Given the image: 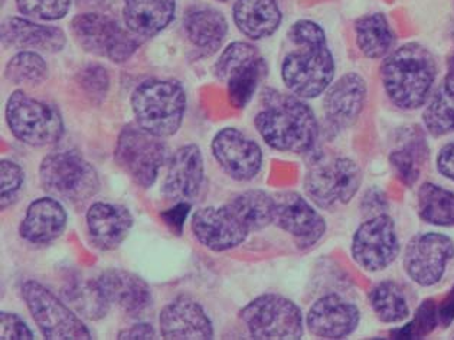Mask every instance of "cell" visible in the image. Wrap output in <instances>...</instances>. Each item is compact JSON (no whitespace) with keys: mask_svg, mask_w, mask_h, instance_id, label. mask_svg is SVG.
<instances>
[{"mask_svg":"<svg viewBox=\"0 0 454 340\" xmlns=\"http://www.w3.org/2000/svg\"><path fill=\"white\" fill-rule=\"evenodd\" d=\"M296 47L281 62V80L290 93L303 100L326 93L335 78L336 64L327 45L326 34L313 20H297L289 31Z\"/></svg>","mask_w":454,"mask_h":340,"instance_id":"1","label":"cell"},{"mask_svg":"<svg viewBox=\"0 0 454 340\" xmlns=\"http://www.w3.org/2000/svg\"><path fill=\"white\" fill-rule=\"evenodd\" d=\"M254 124L270 147L297 155L312 151L319 135L315 112L303 98L278 89H264Z\"/></svg>","mask_w":454,"mask_h":340,"instance_id":"2","label":"cell"},{"mask_svg":"<svg viewBox=\"0 0 454 340\" xmlns=\"http://www.w3.org/2000/svg\"><path fill=\"white\" fill-rule=\"evenodd\" d=\"M437 73V61L428 48L419 42L404 43L382 61V87L395 107L411 112L430 100Z\"/></svg>","mask_w":454,"mask_h":340,"instance_id":"3","label":"cell"},{"mask_svg":"<svg viewBox=\"0 0 454 340\" xmlns=\"http://www.w3.org/2000/svg\"><path fill=\"white\" fill-rule=\"evenodd\" d=\"M131 109L140 128L162 139L170 137L185 117V89L172 80H147L133 91Z\"/></svg>","mask_w":454,"mask_h":340,"instance_id":"4","label":"cell"},{"mask_svg":"<svg viewBox=\"0 0 454 340\" xmlns=\"http://www.w3.org/2000/svg\"><path fill=\"white\" fill-rule=\"evenodd\" d=\"M39 176L45 192L73 205H84L100 190L96 169L74 151L50 153L41 163Z\"/></svg>","mask_w":454,"mask_h":340,"instance_id":"5","label":"cell"},{"mask_svg":"<svg viewBox=\"0 0 454 340\" xmlns=\"http://www.w3.org/2000/svg\"><path fill=\"white\" fill-rule=\"evenodd\" d=\"M6 123L16 139L27 146H50L64 135L61 112L25 91H15L8 98Z\"/></svg>","mask_w":454,"mask_h":340,"instance_id":"6","label":"cell"},{"mask_svg":"<svg viewBox=\"0 0 454 340\" xmlns=\"http://www.w3.org/2000/svg\"><path fill=\"white\" fill-rule=\"evenodd\" d=\"M362 174L348 158H316L309 165L304 190L319 208L347 205L358 194Z\"/></svg>","mask_w":454,"mask_h":340,"instance_id":"7","label":"cell"},{"mask_svg":"<svg viewBox=\"0 0 454 340\" xmlns=\"http://www.w3.org/2000/svg\"><path fill=\"white\" fill-rule=\"evenodd\" d=\"M215 77L227 85L228 98L235 109H244L255 96L269 66L260 50L247 42L228 45L216 61Z\"/></svg>","mask_w":454,"mask_h":340,"instance_id":"8","label":"cell"},{"mask_svg":"<svg viewBox=\"0 0 454 340\" xmlns=\"http://www.w3.org/2000/svg\"><path fill=\"white\" fill-rule=\"evenodd\" d=\"M71 32L78 45L90 54L103 57L114 64H123L139 48L137 36L117 20L100 13L77 15L71 22Z\"/></svg>","mask_w":454,"mask_h":340,"instance_id":"9","label":"cell"},{"mask_svg":"<svg viewBox=\"0 0 454 340\" xmlns=\"http://www.w3.org/2000/svg\"><path fill=\"white\" fill-rule=\"evenodd\" d=\"M169 158V149L162 137L146 132L139 124H129L120 133L116 146L119 166L145 189L151 188L159 170Z\"/></svg>","mask_w":454,"mask_h":340,"instance_id":"10","label":"cell"},{"mask_svg":"<svg viewBox=\"0 0 454 340\" xmlns=\"http://www.w3.org/2000/svg\"><path fill=\"white\" fill-rule=\"evenodd\" d=\"M251 337L258 340H297L303 336V316L289 298L264 294L239 312Z\"/></svg>","mask_w":454,"mask_h":340,"instance_id":"11","label":"cell"},{"mask_svg":"<svg viewBox=\"0 0 454 340\" xmlns=\"http://www.w3.org/2000/svg\"><path fill=\"white\" fill-rule=\"evenodd\" d=\"M22 298L34 321L50 340L93 339L87 326L73 310L62 303L47 287L29 280L22 284Z\"/></svg>","mask_w":454,"mask_h":340,"instance_id":"12","label":"cell"},{"mask_svg":"<svg viewBox=\"0 0 454 340\" xmlns=\"http://www.w3.org/2000/svg\"><path fill=\"white\" fill-rule=\"evenodd\" d=\"M350 251L359 267L370 273L389 267L400 252L394 220L385 213L365 220L355 232Z\"/></svg>","mask_w":454,"mask_h":340,"instance_id":"13","label":"cell"},{"mask_svg":"<svg viewBox=\"0 0 454 340\" xmlns=\"http://www.w3.org/2000/svg\"><path fill=\"white\" fill-rule=\"evenodd\" d=\"M454 257L451 238L439 232H426L414 236L404 252V270L412 282L421 287L437 284L447 264Z\"/></svg>","mask_w":454,"mask_h":340,"instance_id":"14","label":"cell"},{"mask_svg":"<svg viewBox=\"0 0 454 340\" xmlns=\"http://www.w3.org/2000/svg\"><path fill=\"white\" fill-rule=\"evenodd\" d=\"M212 153L223 172L239 182L254 179L262 166V147L239 128H223L212 140Z\"/></svg>","mask_w":454,"mask_h":340,"instance_id":"15","label":"cell"},{"mask_svg":"<svg viewBox=\"0 0 454 340\" xmlns=\"http://www.w3.org/2000/svg\"><path fill=\"white\" fill-rule=\"evenodd\" d=\"M273 222L290 234L303 250L313 247L326 232V222L322 215L296 192L274 197Z\"/></svg>","mask_w":454,"mask_h":340,"instance_id":"16","label":"cell"},{"mask_svg":"<svg viewBox=\"0 0 454 340\" xmlns=\"http://www.w3.org/2000/svg\"><path fill=\"white\" fill-rule=\"evenodd\" d=\"M191 227L195 238L204 247L216 252L239 247L250 234L228 205L200 209L193 213Z\"/></svg>","mask_w":454,"mask_h":340,"instance_id":"17","label":"cell"},{"mask_svg":"<svg viewBox=\"0 0 454 340\" xmlns=\"http://www.w3.org/2000/svg\"><path fill=\"white\" fill-rule=\"evenodd\" d=\"M204 181V158L200 149L197 144H186L169 158L162 194L175 204H192L200 197Z\"/></svg>","mask_w":454,"mask_h":340,"instance_id":"18","label":"cell"},{"mask_svg":"<svg viewBox=\"0 0 454 340\" xmlns=\"http://www.w3.org/2000/svg\"><path fill=\"white\" fill-rule=\"evenodd\" d=\"M368 85L358 73H348L332 82L324 100L325 119L335 130H345L358 120L365 107Z\"/></svg>","mask_w":454,"mask_h":340,"instance_id":"19","label":"cell"},{"mask_svg":"<svg viewBox=\"0 0 454 340\" xmlns=\"http://www.w3.org/2000/svg\"><path fill=\"white\" fill-rule=\"evenodd\" d=\"M359 310L354 303L329 294L320 298L308 313V328L320 339H343L356 330Z\"/></svg>","mask_w":454,"mask_h":340,"instance_id":"20","label":"cell"},{"mask_svg":"<svg viewBox=\"0 0 454 340\" xmlns=\"http://www.w3.org/2000/svg\"><path fill=\"white\" fill-rule=\"evenodd\" d=\"M159 323L163 339L207 340L214 337L211 319L200 303L186 296H179L166 305Z\"/></svg>","mask_w":454,"mask_h":340,"instance_id":"21","label":"cell"},{"mask_svg":"<svg viewBox=\"0 0 454 340\" xmlns=\"http://www.w3.org/2000/svg\"><path fill=\"white\" fill-rule=\"evenodd\" d=\"M87 227L91 243L103 251H112L128 238L133 217L126 206L96 202L87 212Z\"/></svg>","mask_w":454,"mask_h":340,"instance_id":"22","label":"cell"},{"mask_svg":"<svg viewBox=\"0 0 454 340\" xmlns=\"http://www.w3.org/2000/svg\"><path fill=\"white\" fill-rule=\"evenodd\" d=\"M2 43L6 48L57 54L66 47L67 35L59 27L11 16L2 22Z\"/></svg>","mask_w":454,"mask_h":340,"instance_id":"23","label":"cell"},{"mask_svg":"<svg viewBox=\"0 0 454 340\" xmlns=\"http://www.w3.org/2000/svg\"><path fill=\"white\" fill-rule=\"evenodd\" d=\"M110 305L129 314L142 313L152 305L151 287L139 275L126 270H107L97 279Z\"/></svg>","mask_w":454,"mask_h":340,"instance_id":"24","label":"cell"},{"mask_svg":"<svg viewBox=\"0 0 454 340\" xmlns=\"http://www.w3.org/2000/svg\"><path fill=\"white\" fill-rule=\"evenodd\" d=\"M67 227V212L54 197H41L27 206L20 227V236L32 243H48L62 236Z\"/></svg>","mask_w":454,"mask_h":340,"instance_id":"25","label":"cell"},{"mask_svg":"<svg viewBox=\"0 0 454 340\" xmlns=\"http://www.w3.org/2000/svg\"><path fill=\"white\" fill-rule=\"evenodd\" d=\"M176 13V0H124L123 20L137 38H152L169 27Z\"/></svg>","mask_w":454,"mask_h":340,"instance_id":"26","label":"cell"},{"mask_svg":"<svg viewBox=\"0 0 454 340\" xmlns=\"http://www.w3.org/2000/svg\"><path fill=\"white\" fill-rule=\"evenodd\" d=\"M232 18L243 35L260 41L276 34L283 20V13L278 0H237Z\"/></svg>","mask_w":454,"mask_h":340,"instance_id":"27","label":"cell"},{"mask_svg":"<svg viewBox=\"0 0 454 340\" xmlns=\"http://www.w3.org/2000/svg\"><path fill=\"white\" fill-rule=\"evenodd\" d=\"M184 27L189 41L207 54L220 50L228 34L227 18L214 8L189 9Z\"/></svg>","mask_w":454,"mask_h":340,"instance_id":"28","label":"cell"},{"mask_svg":"<svg viewBox=\"0 0 454 340\" xmlns=\"http://www.w3.org/2000/svg\"><path fill=\"white\" fill-rule=\"evenodd\" d=\"M355 41L366 58L381 59L394 50L395 32L384 13H370L355 22Z\"/></svg>","mask_w":454,"mask_h":340,"instance_id":"29","label":"cell"},{"mask_svg":"<svg viewBox=\"0 0 454 340\" xmlns=\"http://www.w3.org/2000/svg\"><path fill=\"white\" fill-rule=\"evenodd\" d=\"M424 128L434 137L454 132V78H442L423 112Z\"/></svg>","mask_w":454,"mask_h":340,"instance_id":"30","label":"cell"},{"mask_svg":"<svg viewBox=\"0 0 454 340\" xmlns=\"http://www.w3.org/2000/svg\"><path fill=\"white\" fill-rule=\"evenodd\" d=\"M227 205L250 232L266 228L274 220V197L264 190H247Z\"/></svg>","mask_w":454,"mask_h":340,"instance_id":"31","label":"cell"},{"mask_svg":"<svg viewBox=\"0 0 454 340\" xmlns=\"http://www.w3.org/2000/svg\"><path fill=\"white\" fill-rule=\"evenodd\" d=\"M62 296L80 316L100 321L107 316L110 303L97 280H78L64 287Z\"/></svg>","mask_w":454,"mask_h":340,"instance_id":"32","label":"cell"},{"mask_svg":"<svg viewBox=\"0 0 454 340\" xmlns=\"http://www.w3.org/2000/svg\"><path fill=\"white\" fill-rule=\"evenodd\" d=\"M419 218L435 227H454V192L435 183H424L417 194Z\"/></svg>","mask_w":454,"mask_h":340,"instance_id":"33","label":"cell"},{"mask_svg":"<svg viewBox=\"0 0 454 340\" xmlns=\"http://www.w3.org/2000/svg\"><path fill=\"white\" fill-rule=\"evenodd\" d=\"M373 313L384 323H398L410 314L407 298L400 286L394 282H378L370 294Z\"/></svg>","mask_w":454,"mask_h":340,"instance_id":"34","label":"cell"},{"mask_svg":"<svg viewBox=\"0 0 454 340\" xmlns=\"http://www.w3.org/2000/svg\"><path fill=\"white\" fill-rule=\"evenodd\" d=\"M4 77L16 85H39L47 80V62L38 52L22 50L9 59Z\"/></svg>","mask_w":454,"mask_h":340,"instance_id":"35","label":"cell"},{"mask_svg":"<svg viewBox=\"0 0 454 340\" xmlns=\"http://www.w3.org/2000/svg\"><path fill=\"white\" fill-rule=\"evenodd\" d=\"M427 158V147L426 143L411 142L405 146L396 149L389 156L391 165L395 169L398 178L407 186H412L419 181L421 163Z\"/></svg>","mask_w":454,"mask_h":340,"instance_id":"36","label":"cell"},{"mask_svg":"<svg viewBox=\"0 0 454 340\" xmlns=\"http://www.w3.org/2000/svg\"><path fill=\"white\" fill-rule=\"evenodd\" d=\"M440 321L439 310L433 300H426L417 309L414 319L404 328L394 330L393 336L395 339H421L427 336L428 333L434 330L437 321Z\"/></svg>","mask_w":454,"mask_h":340,"instance_id":"37","label":"cell"},{"mask_svg":"<svg viewBox=\"0 0 454 340\" xmlns=\"http://www.w3.org/2000/svg\"><path fill=\"white\" fill-rule=\"evenodd\" d=\"M71 4L73 0H16V6L22 15L45 22L66 18L70 12Z\"/></svg>","mask_w":454,"mask_h":340,"instance_id":"38","label":"cell"},{"mask_svg":"<svg viewBox=\"0 0 454 340\" xmlns=\"http://www.w3.org/2000/svg\"><path fill=\"white\" fill-rule=\"evenodd\" d=\"M24 170L18 163L6 160V158L2 160L0 163V182H2L0 205H2V209L8 208L16 201L20 188L24 185Z\"/></svg>","mask_w":454,"mask_h":340,"instance_id":"39","label":"cell"},{"mask_svg":"<svg viewBox=\"0 0 454 340\" xmlns=\"http://www.w3.org/2000/svg\"><path fill=\"white\" fill-rule=\"evenodd\" d=\"M78 82L89 97L93 100H105L110 89V75L105 66L90 64L78 73Z\"/></svg>","mask_w":454,"mask_h":340,"instance_id":"40","label":"cell"},{"mask_svg":"<svg viewBox=\"0 0 454 340\" xmlns=\"http://www.w3.org/2000/svg\"><path fill=\"white\" fill-rule=\"evenodd\" d=\"M0 336L4 340H32L34 333L18 314L2 312L0 314Z\"/></svg>","mask_w":454,"mask_h":340,"instance_id":"41","label":"cell"},{"mask_svg":"<svg viewBox=\"0 0 454 340\" xmlns=\"http://www.w3.org/2000/svg\"><path fill=\"white\" fill-rule=\"evenodd\" d=\"M437 169L444 178L454 182V142L446 144L437 158Z\"/></svg>","mask_w":454,"mask_h":340,"instance_id":"42","label":"cell"},{"mask_svg":"<svg viewBox=\"0 0 454 340\" xmlns=\"http://www.w3.org/2000/svg\"><path fill=\"white\" fill-rule=\"evenodd\" d=\"M189 209H191V204H185V202L176 204L175 208L169 209L168 212L162 213L163 220H165L166 224L170 225L172 228L181 232L182 225H184L186 217H188Z\"/></svg>","mask_w":454,"mask_h":340,"instance_id":"43","label":"cell"},{"mask_svg":"<svg viewBox=\"0 0 454 340\" xmlns=\"http://www.w3.org/2000/svg\"><path fill=\"white\" fill-rule=\"evenodd\" d=\"M156 337V332L151 325L147 323H137L133 325L131 328H124L119 333V339H154Z\"/></svg>","mask_w":454,"mask_h":340,"instance_id":"44","label":"cell"},{"mask_svg":"<svg viewBox=\"0 0 454 340\" xmlns=\"http://www.w3.org/2000/svg\"><path fill=\"white\" fill-rule=\"evenodd\" d=\"M439 317L440 321H442V325L444 328H449V326L453 323L454 321V287L451 289L450 293L444 298V302L440 305L439 309Z\"/></svg>","mask_w":454,"mask_h":340,"instance_id":"45","label":"cell"},{"mask_svg":"<svg viewBox=\"0 0 454 340\" xmlns=\"http://www.w3.org/2000/svg\"><path fill=\"white\" fill-rule=\"evenodd\" d=\"M75 2L82 8L96 9L105 8L106 4H112L113 0H75Z\"/></svg>","mask_w":454,"mask_h":340,"instance_id":"46","label":"cell"},{"mask_svg":"<svg viewBox=\"0 0 454 340\" xmlns=\"http://www.w3.org/2000/svg\"><path fill=\"white\" fill-rule=\"evenodd\" d=\"M449 77L454 78V52L451 54L450 59H449V64H447V73Z\"/></svg>","mask_w":454,"mask_h":340,"instance_id":"47","label":"cell"}]
</instances>
